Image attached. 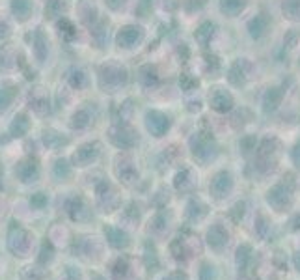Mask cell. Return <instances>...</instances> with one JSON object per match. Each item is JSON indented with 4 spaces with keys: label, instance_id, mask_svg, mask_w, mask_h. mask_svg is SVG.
Listing matches in <instances>:
<instances>
[{
    "label": "cell",
    "instance_id": "obj_1",
    "mask_svg": "<svg viewBox=\"0 0 300 280\" xmlns=\"http://www.w3.org/2000/svg\"><path fill=\"white\" fill-rule=\"evenodd\" d=\"M28 103H30V107H32L38 114L49 112V96H47V91L43 90V88H36V90L30 91Z\"/></svg>",
    "mask_w": 300,
    "mask_h": 280
},
{
    "label": "cell",
    "instance_id": "obj_2",
    "mask_svg": "<svg viewBox=\"0 0 300 280\" xmlns=\"http://www.w3.org/2000/svg\"><path fill=\"white\" fill-rule=\"evenodd\" d=\"M15 174H17V177H19L21 181H25V183L36 181V179H38V164H36V161H32V159L23 161V163L17 164Z\"/></svg>",
    "mask_w": 300,
    "mask_h": 280
},
{
    "label": "cell",
    "instance_id": "obj_3",
    "mask_svg": "<svg viewBox=\"0 0 300 280\" xmlns=\"http://www.w3.org/2000/svg\"><path fill=\"white\" fill-rule=\"evenodd\" d=\"M15 60H17L15 49L12 45H2V49H0V69L2 71L13 69L15 67Z\"/></svg>",
    "mask_w": 300,
    "mask_h": 280
},
{
    "label": "cell",
    "instance_id": "obj_4",
    "mask_svg": "<svg viewBox=\"0 0 300 280\" xmlns=\"http://www.w3.org/2000/svg\"><path fill=\"white\" fill-rule=\"evenodd\" d=\"M47 51H49V41H47L45 34L41 30H36L34 34V52H36V58L39 62H43L47 56Z\"/></svg>",
    "mask_w": 300,
    "mask_h": 280
},
{
    "label": "cell",
    "instance_id": "obj_5",
    "mask_svg": "<svg viewBox=\"0 0 300 280\" xmlns=\"http://www.w3.org/2000/svg\"><path fill=\"white\" fill-rule=\"evenodd\" d=\"M12 12L19 21L28 19L32 12V0H12Z\"/></svg>",
    "mask_w": 300,
    "mask_h": 280
},
{
    "label": "cell",
    "instance_id": "obj_6",
    "mask_svg": "<svg viewBox=\"0 0 300 280\" xmlns=\"http://www.w3.org/2000/svg\"><path fill=\"white\" fill-rule=\"evenodd\" d=\"M28 118L25 114H17V116L13 118L12 125H10V133H12V137H23L26 131H28Z\"/></svg>",
    "mask_w": 300,
    "mask_h": 280
},
{
    "label": "cell",
    "instance_id": "obj_7",
    "mask_svg": "<svg viewBox=\"0 0 300 280\" xmlns=\"http://www.w3.org/2000/svg\"><path fill=\"white\" fill-rule=\"evenodd\" d=\"M65 12V0H49L45 8V15L47 17H56V15H62Z\"/></svg>",
    "mask_w": 300,
    "mask_h": 280
},
{
    "label": "cell",
    "instance_id": "obj_8",
    "mask_svg": "<svg viewBox=\"0 0 300 280\" xmlns=\"http://www.w3.org/2000/svg\"><path fill=\"white\" fill-rule=\"evenodd\" d=\"M13 98H15V88H12V86L0 88V111H6L12 105Z\"/></svg>",
    "mask_w": 300,
    "mask_h": 280
},
{
    "label": "cell",
    "instance_id": "obj_9",
    "mask_svg": "<svg viewBox=\"0 0 300 280\" xmlns=\"http://www.w3.org/2000/svg\"><path fill=\"white\" fill-rule=\"evenodd\" d=\"M54 174H56V177H65L67 174H69V168H67V164H65V161H58L56 163V168H54Z\"/></svg>",
    "mask_w": 300,
    "mask_h": 280
},
{
    "label": "cell",
    "instance_id": "obj_10",
    "mask_svg": "<svg viewBox=\"0 0 300 280\" xmlns=\"http://www.w3.org/2000/svg\"><path fill=\"white\" fill-rule=\"evenodd\" d=\"M47 202V198L43 193H36V195L32 196V206H38V208H41L43 204Z\"/></svg>",
    "mask_w": 300,
    "mask_h": 280
},
{
    "label": "cell",
    "instance_id": "obj_11",
    "mask_svg": "<svg viewBox=\"0 0 300 280\" xmlns=\"http://www.w3.org/2000/svg\"><path fill=\"white\" fill-rule=\"evenodd\" d=\"M82 80H84L82 73H80V71H73V75H71V84L73 86H80V84H82Z\"/></svg>",
    "mask_w": 300,
    "mask_h": 280
},
{
    "label": "cell",
    "instance_id": "obj_12",
    "mask_svg": "<svg viewBox=\"0 0 300 280\" xmlns=\"http://www.w3.org/2000/svg\"><path fill=\"white\" fill-rule=\"evenodd\" d=\"M8 34H10V26H8V23L4 19H0V39L6 38Z\"/></svg>",
    "mask_w": 300,
    "mask_h": 280
},
{
    "label": "cell",
    "instance_id": "obj_13",
    "mask_svg": "<svg viewBox=\"0 0 300 280\" xmlns=\"http://www.w3.org/2000/svg\"><path fill=\"white\" fill-rule=\"evenodd\" d=\"M0 179H2V168H0Z\"/></svg>",
    "mask_w": 300,
    "mask_h": 280
}]
</instances>
